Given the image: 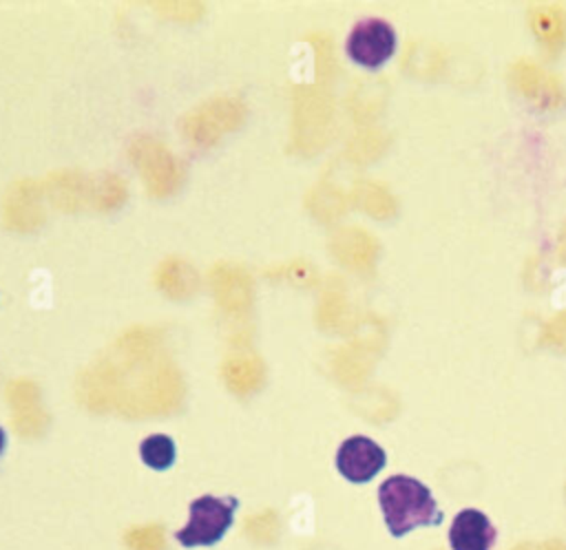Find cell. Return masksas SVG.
<instances>
[{
  "label": "cell",
  "instance_id": "obj_1",
  "mask_svg": "<svg viewBox=\"0 0 566 550\" xmlns=\"http://www.w3.org/2000/svg\"><path fill=\"white\" fill-rule=\"evenodd\" d=\"M378 504L391 537L400 539L422 526H440L438 508L429 486L409 475H391L378 486Z\"/></svg>",
  "mask_w": 566,
  "mask_h": 550
},
{
  "label": "cell",
  "instance_id": "obj_2",
  "mask_svg": "<svg viewBox=\"0 0 566 550\" xmlns=\"http://www.w3.org/2000/svg\"><path fill=\"white\" fill-rule=\"evenodd\" d=\"M237 508V497L201 495L190 501V519L175 532V539L186 548L214 546L232 526Z\"/></svg>",
  "mask_w": 566,
  "mask_h": 550
},
{
  "label": "cell",
  "instance_id": "obj_3",
  "mask_svg": "<svg viewBox=\"0 0 566 550\" xmlns=\"http://www.w3.org/2000/svg\"><path fill=\"white\" fill-rule=\"evenodd\" d=\"M345 51L356 64L378 68L396 53V31L382 18H363L352 27Z\"/></svg>",
  "mask_w": 566,
  "mask_h": 550
},
{
  "label": "cell",
  "instance_id": "obj_4",
  "mask_svg": "<svg viewBox=\"0 0 566 550\" xmlns=\"http://www.w3.org/2000/svg\"><path fill=\"white\" fill-rule=\"evenodd\" d=\"M387 464V453L367 435H352L336 451V468L352 484L374 479Z\"/></svg>",
  "mask_w": 566,
  "mask_h": 550
},
{
  "label": "cell",
  "instance_id": "obj_5",
  "mask_svg": "<svg viewBox=\"0 0 566 550\" xmlns=\"http://www.w3.org/2000/svg\"><path fill=\"white\" fill-rule=\"evenodd\" d=\"M495 526L478 508L460 510L449 528L451 550H491L495 546Z\"/></svg>",
  "mask_w": 566,
  "mask_h": 550
},
{
  "label": "cell",
  "instance_id": "obj_6",
  "mask_svg": "<svg viewBox=\"0 0 566 550\" xmlns=\"http://www.w3.org/2000/svg\"><path fill=\"white\" fill-rule=\"evenodd\" d=\"M175 442L172 437L164 435V433H155L142 440L139 444V455L142 462L155 470H166L172 466L175 462Z\"/></svg>",
  "mask_w": 566,
  "mask_h": 550
},
{
  "label": "cell",
  "instance_id": "obj_7",
  "mask_svg": "<svg viewBox=\"0 0 566 550\" xmlns=\"http://www.w3.org/2000/svg\"><path fill=\"white\" fill-rule=\"evenodd\" d=\"M4 444H7V433H4V429L0 426V455H2V451H4Z\"/></svg>",
  "mask_w": 566,
  "mask_h": 550
}]
</instances>
